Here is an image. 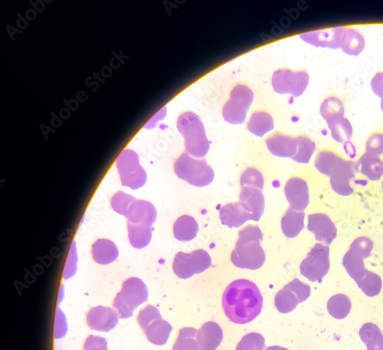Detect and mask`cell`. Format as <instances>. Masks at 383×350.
I'll list each match as a JSON object with an SVG mask.
<instances>
[{
    "label": "cell",
    "instance_id": "cell-1",
    "mask_svg": "<svg viewBox=\"0 0 383 350\" xmlns=\"http://www.w3.org/2000/svg\"><path fill=\"white\" fill-rule=\"evenodd\" d=\"M222 307L230 321L246 324L261 314L263 297L256 284L239 279L227 286L222 295Z\"/></svg>",
    "mask_w": 383,
    "mask_h": 350
},
{
    "label": "cell",
    "instance_id": "cell-2",
    "mask_svg": "<svg viewBox=\"0 0 383 350\" xmlns=\"http://www.w3.org/2000/svg\"><path fill=\"white\" fill-rule=\"evenodd\" d=\"M263 234L258 226L249 225L239 232V240L232 252V263L241 269L256 271L265 262L266 256L261 245Z\"/></svg>",
    "mask_w": 383,
    "mask_h": 350
},
{
    "label": "cell",
    "instance_id": "cell-3",
    "mask_svg": "<svg viewBox=\"0 0 383 350\" xmlns=\"http://www.w3.org/2000/svg\"><path fill=\"white\" fill-rule=\"evenodd\" d=\"M177 129L185 140L187 152L193 157H205L210 148L205 127L201 119L194 112H186L177 120Z\"/></svg>",
    "mask_w": 383,
    "mask_h": 350
},
{
    "label": "cell",
    "instance_id": "cell-4",
    "mask_svg": "<svg viewBox=\"0 0 383 350\" xmlns=\"http://www.w3.org/2000/svg\"><path fill=\"white\" fill-rule=\"evenodd\" d=\"M148 290L142 279L131 277L123 283L122 289L115 297L113 306L120 319H127L137 308L148 301Z\"/></svg>",
    "mask_w": 383,
    "mask_h": 350
},
{
    "label": "cell",
    "instance_id": "cell-5",
    "mask_svg": "<svg viewBox=\"0 0 383 350\" xmlns=\"http://www.w3.org/2000/svg\"><path fill=\"white\" fill-rule=\"evenodd\" d=\"M174 171L181 180L200 188L209 186L215 177L213 168L205 160H198L187 151L176 161Z\"/></svg>",
    "mask_w": 383,
    "mask_h": 350
},
{
    "label": "cell",
    "instance_id": "cell-6",
    "mask_svg": "<svg viewBox=\"0 0 383 350\" xmlns=\"http://www.w3.org/2000/svg\"><path fill=\"white\" fill-rule=\"evenodd\" d=\"M373 247V243L371 239L360 237L353 242L349 250L345 254L343 265L357 285L360 284L370 273L366 269L363 260L369 257Z\"/></svg>",
    "mask_w": 383,
    "mask_h": 350
},
{
    "label": "cell",
    "instance_id": "cell-7",
    "mask_svg": "<svg viewBox=\"0 0 383 350\" xmlns=\"http://www.w3.org/2000/svg\"><path fill=\"white\" fill-rule=\"evenodd\" d=\"M253 99L254 94L250 88L241 84L234 86L229 99L222 109V116L226 122L232 125L244 123Z\"/></svg>",
    "mask_w": 383,
    "mask_h": 350
},
{
    "label": "cell",
    "instance_id": "cell-8",
    "mask_svg": "<svg viewBox=\"0 0 383 350\" xmlns=\"http://www.w3.org/2000/svg\"><path fill=\"white\" fill-rule=\"evenodd\" d=\"M116 164L123 186L132 190L144 186L148 176L140 164L139 156L135 151L124 150L118 157Z\"/></svg>",
    "mask_w": 383,
    "mask_h": 350
},
{
    "label": "cell",
    "instance_id": "cell-9",
    "mask_svg": "<svg viewBox=\"0 0 383 350\" xmlns=\"http://www.w3.org/2000/svg\"><path fill=\"white\" fill-rule=\"evenodd\" d=\"M310 77L306 71H293L290 69H278L272 76L274 91L282 95H291L300 97L309 84Z\"/></svg>",
    "mask_w": 383,
    "mask_h": 350
},
{
    "label": "cell",
    "instance_id": "cell-10",
    "mask_svg": "<svg viewBox=\"0 0 383 350\" xmlns=\"http://www.w3.org/2000/svg\"><path fill=\"white\" fill-rule=\"evenodd\" d=\"M211 265L212 259L208 252L197 250L189 253L179 252L172 264V269L178 277L188 279L208 270Z\"/></svg>",
    "mask_w": 383,
    "mask_h": 350
},
{
    "label": "cell",
    "instance_id": "cell-11",
    "mask_svg": "<svg viewBox=\"0 0 383 350\" xmlns=\"http://www.w3.org/2000/svg\"><path fill=\"white\" fill-rule=\"evenodd\" d=\"M329 257V247L316 244L300 266L302 275L312 282L321 283L330 270Z\"/></svg>",
    "mask_w": 383,
    "mask_h": 350
},
{
    "label": "cell",
    "instance_id": "cell-12",
    "mask_svg": "<svg viewBox=\"0 0 383 350\" xmlns=\"http://www.w3.org/2000/svg\"><path fill=\"white\" fill-rule=\"evenodd\" d=\"M310 295L311 286L296 278L278 292L274 305L280 313L289 314L299 303L306 301Z\"/></svg>",
    "mask_w": 383,
    "mask_h": 350
},
{
    "label": "cell",
    "instance_id": "cell-13",
    "mask_svg": "<svg viewBox=\"0 0 383 350\" xmlns=\"http://www.w3.org/2000/svg\"><path fill=\"white\" fill-rule=\"evenodd\" d=\"M356 171V162L345 161L341 158L329 175L331 187L334 192L342 196L353 194L354 189L350 186V182L355 177Z\"/></svg>",
    "mask_w": 383,
    "mask_h": 350
},
{
    "label": "cell",
    "instance_id": "cell-14",
    "mask_svg": "<svg viewBox=\"0 0 383 350\" xmlns=\"http://www.w3.org/2000/svg\"><path fill=\"white\" fill-rule=\"evenodd\" d=\"M344 30L345 27L331 28L311 32L300 36L304 42L315 47L338 49L341 47Z\"/></svg>",
    "mask_w": 383,
    "mask_h": 350
},
{
    "label": "cell",
    "instance_id": "cell-15",
    "mask_svg": "<svg viewBox=\"0 0 383 350\" xmlns=\"http://www.w3.org/2000/svg\"><path fill=\"white\" fill-rule=\"evenodd\" d=\"M285 193L290 208L297 212H304L310 202L308 184L299 177H293L287 182Z\"/></svg>",
    "mask_w": 383,
    "mask_h": 350
},
{
    "label": "cell",
    "instance_id": "cell-16",
    "mask_svg": "<svg viewBox=\"0 0 383 350\" xmlns=\"http://www.w3.org/2000/svg\"><path fill=\"white\" fill-rule=\"evenodd\" d=\"M119 318L117 312L113 309L99 306L88 311L87 323L93 330L109 332L117 326Z\"/></svg>",
    "mask_w": 383,
    "mask_h": 350
},
{
    "label": "cell",
    "instance_id": "cell-17",
    "mask_svg": "<svg viewBox=\"0 0 383 350\" xmlns=\"http://www.w3.org/2000/svg\"><path fill=\"white\" fill-rule=\"evenodd\" d=\"M308 230L315 234L317 241L328 246L336 237V228L334 222L324 214L309 215Z\"/></svg>",
    "mask_w": 383,
    "mask_h": 350
},
{
    "label": "cell",
    "instance_id": "cell-18",
    "mask_svg": "<svg viewBox=\"0 0 383 350\" xmlns=\"http://www.w3.org/2000/svg\"><path fill=\"white\" fill-rule=\"evenodd\" d=\"M240 203L251 215L252 221H259L265 211V197L263 190L251 187L241 188Z\"/></svg>",
    "mask_w": 383,
    "mask_h": 350
},
{
    "label": "cell",
    "instance_id": "cell-19",
    "mask_svg": "<svg viewBox=\"0 0 383 350\" xmlns=\"http://www.w3.org/2000/svg\"><path fill=\"white\" fill-rule=\"evenodd\" d=\"M157 210L152 203L144 200H136L127 213V223L133 225L152 227L157 220Z\"/></svg>",
    "mask_w": 383,
    "mask_h": 350
},
{
    "label": "cell",
    "instance_id": "cell-20",
    "mask_svg": "<svg viewBox=\"0 0 383 350\" xmlns=\"http://www.w3.org/2000/svg\"><path fill=\"white\" fill-rule=\"evenodd\" d=\"M266 145L271 153L277 157L293 158L297 153V139L276 134L266 140Z\"/></svg>",
    "mask_w": 383,
    "mask_h": 350
},
{
    "label": "cell",
    "instance_id": "cell-21",
    "mask_svg": "<svg viewBox=\"0 0 383 350\" xmlns=\"http://www.w3.org/2000/svg\"><path fill=\"white\" fill-rule=\"evenodd\" d=\"M220 218L222 225L232 228L240 227L247 221H252L251 215L240 203H228L222 207L220 209Z\"/></svg>",
    "mask_w": 383,
    "mask_h": 350
},
{
    "label": "cell",
    "instance_id": "cell-22",
    "mask_svg": "<svg viewBox=\"0 0 383 350\" xmlns=\"http://www.w3.org/2000/svg\"><path fill=\"white\" fill-rule=\"evenodd\" d=\"M223 331L218 323L207 322L198 329L197 340L202 349L215 350L221 345Z\"/></svg>",
    "mask_w": 383,
    "mask_h": 350
},
{
    "label": "cell",
    "instance_id": "cell-23",
    "mask_svg": "<svg viewBox=\"0 0 383 350\" xmlns=\"http://www.w3.org/2000/svg\"><path fill=\"white\" fill-rule=\"evenodd\" d=\"M92 255L96 263L107 265L117 260L119 251L117 246L111 240L99 239L96 240L92 247Z\"/></svg>",
    "mask_w": 383,
    "mask_h": 350
},
{
    "label": "cell",
    "instance_id": "cell-24",
    "mask_svg": "<svg viewBox=\"0 0 383 350\" xmlns=\"http://www.w3.org/2000/svg\"><path fill=\"white\" fill-rule=\"evenodd\" d=\"M365 46V39L360 31L345 27L341 47L345 54L350 56L359 55Z\"/></svg>",
    "mask_w": 383,
    "mask_h": 350
},
{
    "label": "cell",
    "instance_id": "cell-25",
    "mask_svg": "<svg viewBox=\"0 0 383 350\" xmlns=\"http://www.w3.org/2000/svg\"><path fill=\"white\" fill-rule=\"evenodd\" d=\"M357 171L371 181H379L383 175V162L380 157L364 154L356 162Z\"/></svg>",
    "mask_w": 383,
    "mask_h": 350
},
{
    "label": "cell",
    "instance_id": "cell-26",
    "mask_svg": "<svg viewBox=\"0 0 383 350\" xmlns=\"http://www.w3.org/2000/svg\"><path fill=\"white\" fill-rule=\"evenodd\" d=\"M305 213L289 208L282 220V229L287 238H296L304 227Z\"/></svg>",
    "mask_w": 383,
    "mask_h": 350
},
{
    "label": "cell",
    "instance_id": "cell-27",
    "mask_svg": "<svg viewBox=\"0 0 383 350\" xmlns=\"http://www.w3.org/2000/svg\"><path fill=\"white\" fill-rule=\"evenodd\" d=\"M274 120L270 114L263 111L255 112L247 124V128L254 136L263 137L274 129Z\"/></svg>",
    "mask_w": 383,
    "mask_h": 350
},
{
    "label": "cell",
    "instance_id": "cell-28",
    "mask_svg": "<svg viewBox=\"0 0 383 350\" xmlns=\"http://www.w3.org/2000/svg\"><path fill=\"white\" fill-rule=\"evenodd\" d=\"M170 323L162 319L153 321L144 334L153 345L163 346L167 343L172 332Z\"/></svg>",
    "mask_w": 383,
    "mask_h": 350
},
{
    "label": "cell",
    "instance_id": "cell-29",
    "mask_svg": "<svg viewBox=\"0 0 383 350\" xmlns=\"http://www.w3.org/2000/svg\"><path fill=\"white\" fill-rule=\"evenodd\" d=\"M199 231V225L193 217L189 215L181 216L174 225V237L181 241L194 240Z\"/></svg>",
    "mask_w": 383,
    "mask_h": 350
},
{
    "label": "cell",
    "instance_id": "cell-30",
    "mask_svg": "<svg viewBox=\"0 0 383 350\" xmlns=\"http://www.w3.org/2000/svg\"><path fill=\"white\" fill-rule=\"evenodd\" d=\"M359 334L367 350H383V336L380 329L375 324L371 323L364 324Z\"/></svg>",
    "mask_w": 383,
    "mask_h": 350
},
{
    "label": "cell",
    "instance_id": "cell-31",
    "mask_svg": "<svg viewBox=\"0 0 383 350\" xmlns=\"http://www.w3.org/2000/svg\"><path fill=\"white\" fill-rule=\"evenodd\" d=\"M127 231H129V238L132 247L137 248V249H142L150 243L152 238L150 227L127 223Z\"/></svg>",
    "mask_w": 383,
    "mask_h": 350
},
{
    "label": "cell",
    "instance_id": "cell-32",
    "mask_svg": "<svg viewBox=\"0 0 383 350\" xmlns=\"http://www.w3.org/2000/svg\"><path fill=\"white\" fill-rule=\"evenodd\" d=\"M320 112L321 116L328 124L345 116L343 101L336 97L326 98L321 105Z\"/></svg>",
    "mask_w": 383,
    "mask_h": 350
},
{
    "label": "cell",
    "instance_id": "cell-33",
    "mask_svg": "<svg viewBox=\"0 0 383 350\" xmlns=\"http://www.w3.org/2000/svg\"><path fill=\"white\" fill-rule=\"evenodd\" d=\"M328 125L331 132V136L336 142L346 144L352 138L353 127L348 118L345 117L338 118Z\"/></svg>",
    "mask_w": 383,
    "mask_h": 350
},
{
    "label": "cell",
    "instance_id": "cell-34",
    "mask_svg": "<svg viewBox=\"0 0 383 350\" xmlns=\"http://www.w3.org/2000/svg\"><path fill=\"white\" fill-rule=\"evenodd\" d=\"M352 308V303L347 295H336L330 298L328 303L329 314L337 320L346 318Z\"/></svg>",
    "mask_w": 383,
    "mask_h": 350
},
{
    "label": "cell",
    "instance_id": "cell-35",
    "mask_svg": "<svg viewBox=\"0 0 383 350\" xmlns=\"http://www.w3.org/2000/svg\"><path fill=\"white\" fill-rule=\"evenodd\" d=\"M197 334L198 329L195 328L181 329L172 350H199L200 347L197 340Z\"/></svg>",
    "mask_w": 383,
    "mask_h": 350
},
{
    "label": "cell",
    "instance_id": "cell-36",
    "mask_svg": "<svg viewBox=\"0 0 383 350\" xmlns=\"http://www.w3.org/2000/svg\"><path fill=\"white\" fill-rule=\"evenodd\" d=\"M298 142L297 153L292 159L300 164L309 163L311 157L316 151V144L306 136L296 138Z\"/></svg>",
    "mask_w": 383,
    "mask_h": 350
},
{
    "label": "cell",
    "instance_id": "cell-37",
    "mask_svg": "<svg viewBox=\"0 0 383 350\" xmlns=\"http://www.w3.org/2000/svg\"><path fill=\"white\" fill-rule=\"evenodd\" d=\"M136 200L135 197L130 195L118 192L111 197V205L114 212L127 217L131 205Z\"/></svg>",
    "mask_w": 383,
    "mask_h": 350
},
{
    "label": "cell",
    "instance_id": "cell-38",
    "mask_svg": "<svg viewBox=\"0 0 383 350\" xmlns=\"http://www.w3.org/2000/svg\"><path fill=\"white\" fill-rule=\"evenodd\" d=\"M241 187H251L261 190L264 188V177L257 169L248 168L241 177Z\"/></svg>",
    "mask_w": 383,
    "mask_h": 350
},
{
    "label": "cell",
    "instance_id": "cell-39",
    "mask_svg": "<svg viewBox=\"0 0 383 350\" xmlns=\"http://www.w3.org/2000/svg\"><path fill=\"white\" fill-rule=\"evenodd\" d=\"M265 347L264 336L258 333H251L243 336L236 350H264Z\"/></svg>",
    "mask_w": 383,
    "mask_h": 350
},
{
    "label": "cell",
    "instance_id": "cell-40",
    "mask_svg": "<svg viewBox=\"0 0 383 350\" xmlns=\"http://www.w3.org/2000/svg\"><path fill=\"white\" fill-rule=\"evenodd\" d=\"M159 319H162L161 313L157 308L150 304L140 310L137 316L139 325L144 332L153 321Z\"/></svg>",
    "mask_w": 383,
    "mask_h": 350
},
{
    "label": "cell",
    "instance_id": "cell-41",
    "mask_svg": "<svg viewBox=\"0 0 383 350\" xmlns=\"http://www.w3.org/2000/svg\"><path fill=\"white\" fill-rule=\"evenodd\" d=\"M366 153L375 157L383 154V134L374 133L367 139Z\"/></svg>",
    "mask_w": 383,
    "mask_h": 350
},
{
    "label": "cell",
    "instance_id": "cell-42",
    "mask_svg": "<svg viewBox=\"0 0 383 350\" xmlns=\"http://www.w3.org/2000/svg\"><path fill=\"white\" fill-rule=\"evenodd\" d=\"M77 263H78V255H77V249L74 242L68 255L65 271H64V279H68L75 275L77 271Z\"/></svg>",
    "mask_w": 383,
    "mask_h": 350
},
{
    "label": "cell",
    "instance_id": "cell-43",
    "mask_svg": "<svg viewBox=\"0 0 383 350\" xmlns=\"http://www.w3.org/2000/svg\"><path fill=\"white\" fill-rule=\"evenodd\" d=\"M68 324L66 316L60 308H57L55 317V338H62V337L66 336Z\"/></svg>",
    "mask_w": 383,
    "mask_h": 350
},
{
    "label": "cell",
    "instance_id": "cell-44",
    "mask_svg": "<svg viewBox=\"0 0 383 350\" xmlns=\"http://www.w3.org/2000/svg\"><path fill=\"white\" fill-rule=\"evenodd\" d=\"M84 350H107V342L101 336L90 335L85 342Z\"/></svg>",
    "mask_w": 383,
    "mask_h": 350
},
{
    "label": "cell",
    "instance_id": "cell-45",
    "mask_svg": "<svg viewBox=\"0 0 383 350\" xmlns=\"http://www.w3.org/2000/svg\"><path fill=\"white\" fill-rule=\"evenodd\" d=\"M372 90L375 95L383 101V72H378L371 81Z\"/></svg>",
    "mask_w": 383,
    "mask_h": 350
},
{
    "label": "cell",
    "instance_id": "cell-46",
    "mask_svg": "<svg viewBox=\"0 0 383 350\" xmlns=\"http://www.w3.org/2000/svg\"><path fill=\"white\" fill-rule=\"evenodd\" d=\"M166 116V108L159 112L155 117H153L148 124L144 127L145 129H152L155 127V124L158 122L159 120L163 119Z\"/></svg>",
    "mask_w": 383,
    "mask_h": 350
},
{
    "label": "cell",
    "instance_id": "cell-47",
    "mask_svg": "<svg viewBox=\"0 0 383 350\" xmlns=\"http://www.w3.org/2000/svg\"><path fill=\"white\" fill-rule=\"evenodd\" d=\"M265 350H289V349L282 347L274 346V347H267Z\"/></svg>",
    "mask_w": 383,
    "mask_h": 350
},
{
    "label": "cell",
    "instance_id": "cell-48",
    "mask_svg": "<svg viewBox=\"0 0 383 350\" xmlns=\"http://www.w3.org/2000/svg\"><path fill=\"white\" fill-rule=\"evenodd\" d=\"M380 105H381V110H382V113H383V101H381Z\"/></svg>",
    "mask_w": 383,
    "mask_h": 350
},
{
    "label": "cell",
    "instance_id": "cell-49",
    "mask_svg": "<svg viewBox=\"0 0 383 350\" xmlns=\"http://www.w3.org/2000/svg\"><path fill=\"white\" fill-rule=\"evenodd\" d=\"M199 350H209V349H202V348H200Z\"/></svg>",
    "mask_w": 383,
    "mask_h": 350
},
{
    "label": "cell",
    "instance_id": "cell-50",
    "mask_svg": "<svg viewBox=\"0 0 383 350\" xmlns=\"http://www.w3.org/2000/svg\"><path fill=\"white\" fill-rule=\"evenodd\" d=\"M382 190H383V182H382Z\"/></svg>",
    "mask_w": 383,
    "mask_h": 350
}]
</instances>
